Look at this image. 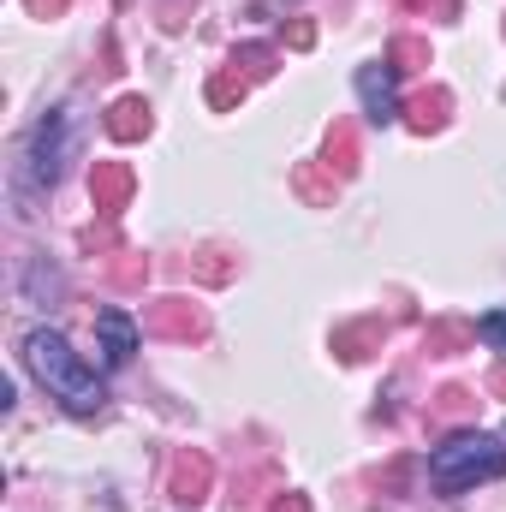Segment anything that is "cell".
<instances>
[{"mask_svg":"<svg viewBox=\"0 0 506 512\" xmlns=\"http://www.w3.org/2000/svg\"><path fill=\"white\" fill-rule=\"evenodd\" d=\"M489 393H495V399H506V364H495V370H489Z\"/></svg>","mask_w":506,"mask_h":512,"instance_id":"obj_26","label":"cell"},{"mask_svg":"<svg viewBox=\"0 0 506 512\" xmlns=\"http://www.w3.org/2000/svg\"><path fill=\"white\" fill-rule=\"evenodd\" d=\"M477 334H483L489 346H501V352H506V310H489V316L477 322Z\"/></svg>","mask_w":506,"mask_h":512,"instance_id":"obj_22","label":"cell"},{"mask_svg":"<svg viewBox=\"0 0 506 512\" xmlns=\"http://www.w3.org/2000/svg\"><path fill=\"white\" fill-rule=\"evenodd\" d=\"M60 155H66V114H48L36 137H30V149H24V173H30V185H54L60 179Z\"/></svg>","mask_w":506,"mask_h":512,"instance_id":"obj_5","label":"cell"},{"mask_svg":"<svg viewBox=\"0 0 506 512\" xmlns=\"http://www.w3.org/2000/svg\"><path fill=\"white\" fill-rule=\"evenodd\" d=\"M185 6H197V0H167V24H173V30H179V24H185V18H179V12H185Z\"/></svg>","mask_w":506,"mask_h":512,"instance_id":"obj_27","label":"cell"},{"mask_svg":"<svg viewBox=\"0 0 506 512\" xmlns=\"http://www.w3.org/2000/svg\"><path fill=\"white\" fill-rule=\"evenodd\" d=\"M24 364H30V376L48 387L72 417H96L102 405H108V387H102V376L54 334V328H30L24 334Z\"/></svg>","mask_w":506,"mask_h":512,"instance_id":"obj_1","label":"cell"},{"mask_svg":"<svg viewBox=\"0 0 506 512\" xmlns=\"http://www.w3.org/2000/svg\"><path fill=\"white\" fill-rule=\"evenodd\" d=\"M143 280H149V256L120 251V262H114V286H120V292H131V286H143Z\"/></svg>","mask_w":506,"mask_h":512,"instance_id":"obj_20","label":"cell"},{"mask_svg":"<svg viewBox=\"0 0 506 512\" xmlns=\"http://www.w3.org/2000/svg\"><path fill=\"white\" fill-rule=\"evenodd\" d=\"M477 417V393L471 387H441L435 405H429V429H447V423H471Z\"/></svg>","mask_w":506,"mask_h":512,"instance_id":"obj_14","label":"cell"},{"mask_svg":"<svg viewBox=\"0 0 506 512\" xmlns=\"http://www.w3.org/2000/svg\"><path fill=\"white\" fill-rule=\"evenodd\" d=\"M506 477V441L501 435H483V429H459L453 441H441L429 453V483L435 495H471L477 483H495Z\"/></svg>","mask_w":506,"mask_h":512,"instance_id":"obj_2","label":"cell"},{"mask_svg":"<svg viewBox=\"0 0 506 512\" xmlns=\"http://www.w3.org/2000/svg\"><path fill=\"white\" fill-rule=\"evenodd\" d=\"M310 42H316V24L310 18H292L286 24V48H310Z\"/></svg>","mask_w":506,"mask_h":512,"instance_id":"obj_23","label":"cell"},{"mask_svg":"<svg viewBox=\"0 0 506 512\" xmlns=\"http://www.w3.org/2000/svg\"><path fill=\"white\" fill-rule=\"evenodd\" d=\"M387 66H393V72H423V66H429V42H423V36H393Z\"/></svg>","mask_w":506,"mask_h":512,"instance_id":"obj_19","label":"cell"},{"mask_svg":"<svg viewBox=\"0 0 506 512\" xmlns=\"http://www.w3.org/2000/svg\"><path fill=\"white\" fill-rule=\"evenodd\" d=\"M149 126H155V114H149V102H143V96H120V102L108 108V137H120V143L149 137Z\"/></svg>","mask_w":506,"mask_h":512,"instance_id":"obj_13","label":"cell"},{"mask_svg":"<svg viewBox=\"0 0 506 512\" xmlns=\"http://www.w3.org/2000/svg\"><path fill=\"white\" fill-rule=\"evenodd\" d=\"M66 6H72V0H24V12H30V18H60Z\"/></svg>","mask_w":506,"mask_h":512,"instance_id":"obj_25","label":"cell"},{"mask_svg":"<svg viewBox=\"0 0 506 512\" xmlns=\"http://www.w3.org/2000/svg\"><path fill=\"white\" fill-rule=\"evenodd\" d=\"M358 161H364V149H358V126H352V120H334V126H328V143H322V167H328L334 179H352Z\"/></svg>","mask_w":506,"mask_h":512,"instance_id":"obj_11","label":"cell"},{"mask_svg":"<svg viewBox=\"0 0 506 512\" xmlns=\"http://www.w3.org/2000/svg\"><path fill=\"white\" fill-rule=\"evenodd\" d=\"M358 102H364V114L387 126V120H399V102H393V66L376 60V66H358Z\"/></svg>","mask_w":506,"mask_h":512,"instance_id":"obj_9","label":"cell"},{"mask_svg":"<svg viewBox=\"0 0 506 512\" xmlns=\"http://www.w3.org/2000/svg\"><path fill=\"white\" fill-rule=\"evenodd\" d=\"M399 120L417 131V137H429V131H441L447 120H453V96H447L441 84H423V90H411V96H405Z\"/></svg>","mask_w":506,"mask_h":512,"instance_id":"obj_8","label":"cell"},{"mask_svg":"<svg viewBox=\"0 0 506 512\" xmlns=\"http://www.w3.org/2000/svg\"><path fill=\"white\" fill-rule=\"evenodd\" d=\"M471 340H477V328H465V322H429V334H423L429 358H453V352H465Z\"/></svg>","mask_w":506,"mask_h":512,"instance_id":"obj_17","label":"cell"},{"mask_svg":"<svg viewBox=\"0 0 506 512\" xmlns=\"http://www.w3.org/2000/svg\"><path fill=\"white\" fill-rule=\"evenodd\" d=\"M131 191H137V173H131L126 161H96L90 167V203H96V215H120L131 203Z\"/></svg>","mask_w":506,"mask_h":512,"instance_id":"obj_7","label":"cell"},{"mask_svg":"<svg viewBox=\"0 0 506 512\" xmlns=\"http://www.w3.org/2000/svg\"><path fill=\"white\" fill-rule=\"evenodd\" d=\"M262 512H310V501H304L298 489H280V495H274V501H268Z\"/></svg>","mask_w":506,"mask_h":512,"instance_id":"obj_24","label":"cell"},{"mask_svg":"<svg viewBox=\"0 0 506 512\" xmlns=\"http://www.w3.org/2000/svg\"><path fill=\"white\" fill-rule=\"evenodd\" d=\"M137 334H143V322H131L126 310H102V316H96V352H102L108 370H126L131 364Z\"/></svg>","mask_w":506,"mask_h":512,"instance_id":"obj_6","label":"cell"},{"mask_svg":"<svg viewBox=\"0 0 506 512\" xmlns=\"http://www.w3.org/2000/svg\"><path fill=\"white\" fill-rule=\"evenodd\" d=\"M209 489H215V465H209V453L185 447V453L173 459V471H167V501H173V507H203Z\"/></svg>","mask_w":506,"mask_h":512,"instance_id":"obj_4","label":"cell"},{"mask_svg":"<svg viewBox=\"0 0 506 512\" xmlns=\"http://www.w3.org/2000/svg\"><path fill=\"white\" fill-rule=\"evenodd\" d=\"M399 12H417V18H459V0H393Z\"/></svg>","mask_w":506,"mask_h":512,"instance_id":"obj_21","label":"cell"},{"mask_svg":"<svg viewBox=\"0 0 506 512\" xmlns=\"http://www.w3.org/2000/svg\"><path fill=\"white\" fill-rule=\"evenodd\" d=\"M173 274H191V280H203V286H227V280L239 274V256L233 251H197V256H179Z\"/></svg>","mask_w":506,"mask_h":512,"instance_id":"obj_12","label":"cell"},{"mask_svg":"<svg viewBox=\"0 0 506 512\" xmlns=\"http://www.w3.org/2000/svg\"><path fill=\"white\" fill-rule=\"evenodd\" d=\"M292 185H298V197H304V203H316V209H328V203H334V191H340V179H334L322 161H298Z\"/></svg>","mask_w":506,"mask_h":512,"instance_id":"obj_16","label":"cell"},{"mask_svg":"<svg viewBox=\"0 0 506 512\" xmlns=\"http://www.w3.org/2000/svg\"><path fill=\"white\" fill-rule=\"evenodd\" d=\"M143 334L197 346V340H209V316H203V304H191V298H155V304L143 310Z\"/></svg>","mask_w":506,"mask_h":512,"instance_id":"obj_3","label":"cell"},{"mask_svg":"<svg viewBox=\"0 0 506 512\" xmlns=\"http://www.w3.org/2000/svg\"><path fill=\"white\" fill-rule=\"evenodd\" d=\"M274 66H280V54H274L268 42H245V48H233V54H227V72H239L245 84L274 78Z\"/></svg>","mask_w":506,"mask_h":512,"instance_id":"obj_15","label":"cell"},{"mask_svg":"<svg viewBox=\"0 0 506 512\" xmlns=\"http://www.w3.org/2000/svg\"><path fill=\"white\" fill-rule=\"evenodd\" d=\"M381 340H387V322H381V316L346 322V328H334V358H340V364H364L370 352H381Z\"/></svg>","mask_w":506,"mask_h":512,"instance_id":"obj_10","label":"cell"},{"mask_svg":"<svg viewBox=\"0 0 506 512\" xmlns=\"http://www.w3.org/2000/svg\"><path fill=\"white\" fill-rule=\"evenodd\" d=\"M245 96H251V84H245L239 72H227V66H221V72L209 78V108H221V114H233V108H239Z\"/></svg>","mask_w":506,"mask_h":512,"instance_id":"obj_18","label":"cell"}]
</instances>
